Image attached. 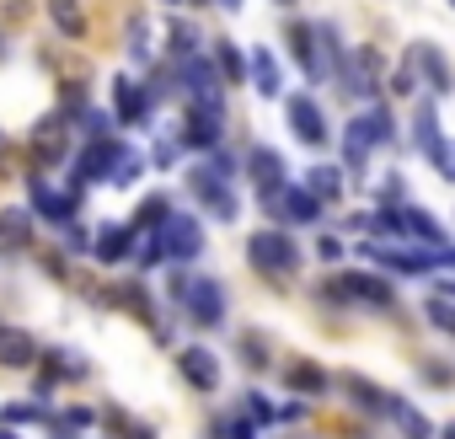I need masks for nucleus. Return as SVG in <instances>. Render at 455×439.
<instances>
[{"label":"nucleus","instance_id":"nucleus-1","mask_svg":"<svg viewBox=\"0 0 455 439\" xmlns=\"http://www.w3.org/2000/svg\"><path fill=\"white\" fill-rule=\"evenodd\" d=\"M364 263H380L391 274H407V279H423V274H439L444 263L455 268V247H423V242H364L359 247Z\"/></svg>","mask_w":455,"mask_h":439},{"label":"nucleus","instance_id":"nucleus-2","mask_svg":"<svg viewBox=\"0 0 455 439\" xmlns=\"http://www.w3.org/2000/svg\"><path fill=\"white\" fill-rule=\"evenodd\" d=\"M225 172H231V156L214 150V161H209V166H193V172H188V188H193V198H198L214 220L236 226V220H242V198H236V188H231V182H225Z\"/></svg>","mask_w":455,"mask_h":439},{"label":"nucleus","instance_id":"nucleus-3","mask_svg":"<svg viewBox=\"0 0 455 439\" xmlns=\"http://www.w3.org/2000/svg\"><path fill=\"white\" fill-rule=\"evenodd\" d=\"M316 300L327 306H364V311H391L396 306V290L375 274H338L327 284H316Z\"/></svg>","mask_w":455,"mask_h":439},{"label":"nucleus","instance_id":"nucleus-4","mask_svg":"<svg viewBox=\"0 0 455 439\" xmlns=\"http://www.w3.org/2000/svg\"><path fill=\"white\" fill-rule=\"evenodd\" d=\"M247 263L258 274H268V279H290L300 268V247H295V236H284L279 226H268V231L247 236Z\"/></svg>","mask_w":455,"mask_h":439},{"label":"nucleus","instance_id":"nucleus-5","mask_svg":"<svg viewBox=\"0 0 455 439\" xmlns=\"http://www.w3.org/2000/svg\"><path fill=\"white\" fill-rule=\"evenodd\" d=\"M177 300H182V316L193 322V327H220L225 322V290L214 284V279H204V274H177Z\"/></svg>","mask_w":455,"mask_h":439},{"label":"nucleus","instance_id":"nucleus-6","mask_svg":"<svg viewBox=\"0 0 455 439\" xmlns=\"http://www.w3.org/2000/svg\"><path fill=\"white\" fill-rule=\"evenodd\" d=\"M263 209L290 220V226H316L322 220V198L306 188V182H279V188H263Z\"/></svg>","mask_w":455,"mask_h":439},{"label":"nucleus","instance_id":"nucleus-7","mask_svg":"<svg viewBox=\"0 0 455 439\" xmlns=\"http://www.w3.org/2000/svg\"><path fill=\"white\" fill-rule=\"evenodd\" d=\"M177 81L188 86V97H193V108H209V113H225V97H220V86H225V76L209 65V60H177Z\"/></svg>","mask_w":455,"mask_h":439},{"label":"nucleus","instance_id":"nucleus-8","mask_svg":"<svg viewBox=\"0 0 455 439\" xmlns=\"http://www.w3.org/2000/svg\"><path fill=\"white\" fill-rule=\"evenodd\" d=\"M124 145L113 140V134H102V140H92L81 156H76V166H70V177H76V188H86V182H102V177H113L118 166H124Z\"/></svg>","mask_w":455,"mask_h":439},{"label":"nucleus","instance_id":"nucleus-9","mask_svg":"<svg viewBox=\"0 0 455 439\" xmlns=\"http://www.w3.org/2000/svg\"><path fill=\"white\" fill-rule=\"evenodd\" d=\"M284 118H290V134H295L300 145H327V140H332L322 102H316V97H306V92H295V97L284 102Z\"/></svg>","mask_w":455,"mask_h":439},{"label":"nucleus","instance_id":"nucleus-10","mask_svg":"<svg viewBox=\"0 0 455 439\" xmlns=\"http://www.w3.org/2000/svg\"><path fill=\"white\" fill-rule=\"evenodd\" d=\"M284 38H290L295 65L306 70V81H311V86H322V81L332 76V65L316 54V49H322V28H311V22H290V33H284Z\"/></svg>","mask_w":455,"mask_h":439},{"label":"nucleus","instance_id":"nucleus-11","mask_svg":"<svg viewBox=\"0 0 455 439\" xmlns=\"http://www.w3.org/2000/svg\"><path fill=\"white\" fill-rule=\"evenodd\" d=\"M177 370H182V380L193 386V391H220V359H214V348H204V343H188V348H177Z\"/></svg>","mask_w":455,"mask_h":439},{"label":"nucleus","instance_id":"nucleus-12","mask_svg":"<svg viewBox=\"0 0 455 439\" xmlns=\"http://www.w3.org/2000/svg\"><path fill=\"white\" fill-rule=\"evenodd\" d=\"M204 252V226L193 214H172L166 220V263H193Z\"/></svg>","mask_w":455,"mask_h":439},{"label":"nucleus","instance_id":"nucleus-13","mask_svg":"<svg viewBox=\"0 0 455 439\" xmlns=\"http://www.w3.org/2000/svg\"><path fill=\"white\" fill-rule=\"evenodd\" d=\"M28 193H33V209H38L44 220H54V226H60V231H70V226H76V198H65V193H54L44 172H33V177H28Z\"/></svg>","mask_w":455,"mask_h":439},{"label":"nucleus","instance_id":"nucleus-14","mask_svg":"<svg viewBox=\"0 0 455 439\" xmlns=\"http://www.w3.org/2000/svg\"><path fill=\"white\" fill-rule=\"evenodd\" d=\"M412 65H418V76L428 81V92L434 97H450L455 92V70H450V60L434 49V44H412V54H407Z\"/></svg>","mask_w":455,"mask_h":439},{"label":"nucleus","instance_id":"nucleus-15","mask_svg":"<svg viewBox=\"0 0 455 439\" xmlns=\"http://www.w3.org/2000/svg\"><path fill=\"white\" fill-rule=\"evenodd\" d=\"M113 108H118L124 124H145L150 108H156V97H150V86H140L129 76H113Z\"/></svg>","mask_w":455,"mask_h":439},{"label":"nucleus","instance_id":"nucleus-16","mask_svg":"<svg viewBox=\"0 0 455 439\" xmlns=\"http://www.w3.org/2000/svg\"><path fill=\"white\" fill-rule=\"evenodd\" d=\"M182 145H188V150H220V113L188 108V118H182Z\"/></svg>","mask_w":455,"mask_h":439},{"label":"nucleus","instance_id":"nucleus-17","mask_svg":"<svg viewBox=\"0 0 455 439\" xmlns=\"http://www.w3.org/2000/svg\"><path fill=\"white\" fill-rule=\"evenodd\" d=\"M247 177H252L258 188H279V182L290 177V166H284V156H279L274 145H252V150H247Z\"/></svg>","mask_w":455,"mask_h":439},{"label":"nucleus","instance_id":"nucleus-18","mask_svg":"<svg viewBox=\"0 0 455 439\" xmlns=\"http://www.w3.org/2000/svg\"><path fill=\"white\" fill-rule=\"evenodd\" d=\"M327 386H332V375L322 364H311V359L284 364V391H295V396H327Z\"/></svg>","mask_w":455,"mask_h":439},{"label":"nucleus","instance_id":"nucleus-19","mask_svg":"<svg viewBox=\"0 0 455 439\" xmlns=\"http://www.w3.org/2000/svg\"><path fill=\"white\" fill-rule=\"evenodd\" d=\"M0 364L6 370H33L38 364V343L22 327H0Z\"/></svg>","mask_w":455,"mask_h":439},{"label":"nucleus","instance_id":"nucleus-20","mask_svg":"<svg viewBox=\"0 0 455 439\" xmlns=\"http://www.w3.org/2000/svg\"><path fill=\"white\" fill-rule=\"evenodd\" d=\"M370 150H375V140H370V124H364V118H354V124L343 129V166L359 177V172L370 166Z\"/></svg>","mask_w":455,"mask_h":439},{"label":"nucleus","instance_id":"nucleus-21","mask_svg":"<svg viewBox=\"0 0 455 439\" xmlns=\"http://www.w3.org/2000/svg\"><path fill=\"white\" fill-rule=\"evenodd\" d=\"M33 242V214L28 209H0V252H22Z\"/></svg>","mask_w":455,"mask_h":439},{"label":"nucleus","instance_id":"nucleus-22","mask_svg":"<svg viewBox=\"0 0 455 439\" xmlns=\"http://www.w3.org/2000/svg\"><path fill=\"white\" fill-rule=\"evenodd\" d=\"M252 86H258V97H279L284 92V76H279L274 49H252Z\"/></svg>","mask_w":455,"mask_h":439},{"label":"nucleus","instance_id":"nucleus-23","mask_svg":"<svg viewBox=\"0 0 455 439\" xmlns=\"http://www.w3.org/2000/svg\"><path fill=\"white\" fill-rule=\"evenodd\" d=\"M343 386H348V396L364 407V412H391L396 407V396H386L375 380H364V375H343Z\"/></svg>","mask_w":455,"mask_h":439},{"label":"nucleus","instance_id":"nucleus-24","mask_svg":"<svg viewBox=\"0 0 455 439\" xmlns=\"http://www.w3.org/2000/svg\"><path fill=\"white\" fill-rule=\"evenodd\" d=\"M412 140H418V150L428 156V161H439V150H444V134H439V118H434V108H418V118H412Z\"/></svg>","mask_w":455,"mask_h":439},{"label":"nucleus","instance_id":"nucleus-25","mask_svg":"<svg viewBox=\"0 0 455 439\" xmlns=\"http://www.w3.org/2000/svg\"><path fill=\"white\" fill-rule=\"evenodd\" d=\"M129 252H134V231L129 226H113V231L97 236V263H124Z\"/></svg>","mask_w":455,"mask_h":439},{"label":"nucleus","instance_id":"nucleus-26","mask_svg":"<svg viewBox=\"0 0 455 439\" xmlns=\"http://www.w3.org/2000/svg\"><path fill=\"white\" fill-rule=\"evenodd\" d=\"M49 22L65 38H86V17H81V0H49Z\"/></svg>","mask_w":455,"mask_h":439},{"label":"nucleus","instance_id":"nucleus-27","mask_svg":"<svg viewBox=\"0 0 455 439\" xmlns=\"http://www.w3.org/2000/svg\"><path fill=\"white\" fill-rule=\"evenodd\" d=\"M214 70L225 76V81H247V60H242V49L231 44V38H214Z\"/></svg>","mask_w":455,"mask_h":439},{"label":"nucleus","instance_id":"nucleus-28","mask_svg":"<svg viewBox=\"0 0 455 439\" xmlns=\"http://www.w3.org/2000/svg\"><path fill=\"white\" fill-rule=\"evenodd\" d=\"M306 188H311L322 204H338V198H343V172H338V166H311V172H306Z\"/></svg>","mask_w":455,"mask_h":439},{"label":"nucleus","instance_id":"nucleus-29","mask_svg":"<svg viewBox=\"0 0 455 439\" xmlns=\"http://www.w3.org/2000/svg\"><path fill=\"white\" fill-rule=\"evenodd\" d=\"M134 263H140V268H161V263H166V231H145V236L134 242Z\"/></svg>","mask_w":455,"mask_h":439},{"label":"nucleus","instance_id":"nucleus-30","mask_svg":"<svg viewBox=\"0 0 455 439\" xmlns=\"http://www.w3.org/2000/svg\"><path fill=\"white\" fill-rule=\"evenodd\" d=\"M391 418L402 423V434H407V439H434V428H428V418H423L418 407H407L402 396H396V407H391Z\"/></svg>","mask_w":455,"mask_h":439},{"label":"nucleus","instance_id":"nucleus-31","mask_svg":"<svg viewBox=\"0 0 455 439\" xmlns=\"http://www.w3.org/2000/svg\"><path fill=\"white\" fill-rule=\"evenodd\" d=\"M134 220H140V231H166V220H172V204H166L161 193H150V198L140 204V214H134Z\"/></svg>","mask_w":455,"mask_h":439},{"label":"nucleus","instance_id":"nucleus-32","mask_svg":"<svg viewBox=\"0 0 455 439\" xmlns=\"http://www.w3.org/2000/svg\"><path fill=\"white\" fill-rule=\"evenodd\" d=\"M166 38H172V60H193V54H198V38H193V28H188L182 17L166 28Z\"/></svg>","mask_w":455,"mask_h":439},{"label":"nucleus","instance_id":"nucleus-33","mask_svg":"<svg viewBox=\"0 0 455 439\" xmlns=\"http://www.w3.org/2000/svg\"><path fill=\"white\" fill-rule=\"evenodd\" d=\"M423 316L439 327V332H450L455 338V300H444V295H434V300H423Z\"/></svg>","mask_w":455,"mask_h":439},{"label":"nucleus","instance_id":"nucleus-34","mask_svg":"<svg viewBox=\"0 0 455 439\" xmlns=\"http://www.w3.org/2000/svg\"><path fill=\"white\" fill-rule=\"evenodd\" d=\"M364 124H370V140H375V150L396 140V124H391V113H386V108H370V113H364Z\"/></svg>","mask_w":455,"mask_h":439},{"label":"nucleus","instance_id":"nucleus-35","mask_svg":"<svg viewBox=\"0 0 455 439\" xmlns=\"http://www.w3.org/2000/svg\"><path fill=\"white\" fill-rule=\"evenodd\" d=\"M33 150H38L44 161H65L70 140H54V124H38V140H33Z\"/></svg>","mask_w":455,"mask_h":439},{"label":"nucleus","instance_id":"nucleus-36","mask_svg":"<svg viewBox=\"0 0 455 439\" xmlns=\"http://www.w3.org/2000/svg\"><path fill=\"white\" fill-rule=\"evenodd\" d=\"M214 428H220L225 439H258V428H263V423H258V418H242V412H236V418H220Z\"/></svg>","mask_w":455,"mask_h":439},{"label":"nucleus","instance_id":"nucleus-37","mask_svg":"<svg viewBox=\"0 0 455 439\" xmlns=\"http://www.w3.org/2000/svg\"><path fill=\"white\" fill-rule=\"evenodd\" d=\"M242 359L252 370H268V348H263V332H242Z\"/></svg>","mask_w":455,"mask_h":439},{"label":"nucleus","instance_id":"nucleus-38","mask_svg":"<svg viewBox=\"0 0 455 439\" xmlns=\"http://www.w3.org/2000/svg\"><path fill=\"white\" fill-rule=\"evenodd\" d=\"M0 418H6V428H17V423H38V418H44V407H38V402H12Z\"/></svg>","mask_w":455,"mask_h":439},{"label":"nucleus","instance_id":"nucleus-39","mask_svg":"<svg viewBox=\"0 0 455 439\" xmlns=\"http://www.w3.org/2000/svg\"><path fill=\"white\" fill-rule=\"evenodd\" d=\"M247 418H258V423H279V407H274L268 396H258V391H247Z\"/></svg>","mask_w":455,"mask_h":439},{"label":"nucleus","instance_id":"nucleus-40","mask_svg":"<svg viewBox=\"0 0 455 439\" xmlns=\"http://www.w3.org/2000/svg\"><path fill=\"white\" fill-rule=\"evenodd\" d=\"M391 92H396V97H412V92H418V65H412V60L391 76Z\"/></svg>","mask_w":455,"mask_h":439},{"label":"nucleus","instance_id":"nucleus-41","mask_svg":"<svg viewBox=\"0 0 455 439\" xmlns=\"http://www.w3.org/2000/svg\"><path fill=\"white\" fill-rule=\"evenodd\" d=\"M140 172H145V161H140V156H124V166L113 172V182H118V188H129V182H134Z\"/></svg>","mask_w":455,"mask_h":439},{"label":"nucleus","instance_id":"nucleus-42","mask_svg":"<svg viewBox=\"0 0 455 439\" xmlns=\"http://www.w3.org/2000/svg\"><path fill=\"white\" fill-rule=\"evenodd\" d=\"M92 418H97L92 407H70V412L60 418V434H65V428H92Z\"/></svg>","mask_w":455,"mask_h":439},{"label":"nucleus","instance_id":"nucleus-43","mask_svg":"<svg viewBox=\"0 0 455 439\" xmlns=\"http://www.w3.org/2000/svg\"><path fill=\"white\" fill-rule=\"evenodd\" d=\"M129 54H134V60H150V49H145V22H129Z\"/></svg>","mask_w":455,"mask_h":439},{"label":"nucleus","instance_id":"nucleus-44","mask_svg":"<svg viewBox=\"0 0 455 439\" xmlns=\"http://www.w3.org/2000/svg\"><path fill=\"white\" fill-rule=\"evenodd\" d=\"M434 166H439V177H450V182H455V140L439 150V161H434Z\"/></svg>","mask_w":455,"mask_h":439},{"label":"nucleus","instance_id":"nucleus-45","mask_svg":"<svg viewBox=\"0 0 455 439\" xmlns=\"http://www.w3.org/2000/svg\"><path fill=\"white\" fill-rule=\"evenodd\" d=\"M214 6H220V12H242V6H247V0H214Z\"/></svg>","mask_w":455,"mask_h":439},{"label":"nucleus","instance_id":"nucleus-46","mask_svg":"<svg viewBox=\"0 0 455 439\" xmlns=\"http://www.w3.org/2000/svg\"><path fill=\"white\" fill-rule=\"evenodd\" d=\"M439 439H455V418H450V423H444V428H439Z\"/></svg>","mask_w":455,"mask_h":439},{"label":"nucleus","instance_id":"nucleus-47","mask_svg":"<svg viewBox=\"0 0 455 439\" xmlns=\"http://www.w3.org/2000/svg\"><path fill=\"white\" fill-rule=\"evenodd\" d=\"M0 439H22V434H17V428H0Z\"/></svg>","mask_w":455,"mask_h":439},{"label":"nucleus","instance_id":"nucleus-48","mask_svg":"<svg viewBox=\"0 0 455 439\" xmlns=\"http://www.w3.org/2000/svg\"><path fill=\"white\" fill-rule=\"evenodd\" d=\"M444 300H455V284H444Z\"/></svg>","mask_w":455,"mask_h":439},{"label":"nucleus","instance_id":"nucleus-49","mask_svg":"<svg viewBox=\"0 0 455 439\" xmlns=\"http://www.w3.org/2000/svg\"><path fill=\"white\" fill-rule=\"evenodd\" d=\"M188 6H214V0H188Z\"/></svg>","mask_w":455,"mask_h":439},{"label":"nucleus","instance_id":"nucleus-50","mask_svg":"<svg viewBox=\"0 0 455 439\" xmlns=\"http://www.w3.org/2000/svg\"><path fill=\"white\" fill-rule=\"evenodd\" d=\"M0 156H6V134H0Z\"/></svg>","mask_w":455,"mask_h":439},{"label":"nucleus","instance_id":"nucleus-51","mask_svg":"<svg viewBox=\"0 0 455 439\" xmlns=\"http://www.w3.org/2000/svg\"><path fill=\"white\" fill-rule=\"evenodd\" d=\"M279 6H295V0H279Z\"/></svg>","mask_w":455,"mask_h":439},{"label":"nucleus","instance_id":"nucleus-52","mask_svg":"<svg viewBox=\"0 0 455 439\" xmlns=\"http://www.w3.org/2000/svg\"><path fill=\"white\" fill-rule=\"evenodd\" d=\"M450 6H455V0H450Z\"/></svg>","mask_w":455,"mask_h":439},{"label":"nucleus","instance_id":"nucleus-53","mask_svg":"<svg viewBox=\"0 0 455 439\" xmlns=\"http://www.w3.org/2000/svg\"><path fill=\"white\" fill-rule=\"evenodd\" d=\"M60 439H65V434H60Z\"/></svg>","mask_w":455,"mask_h":439}]
</instances>
